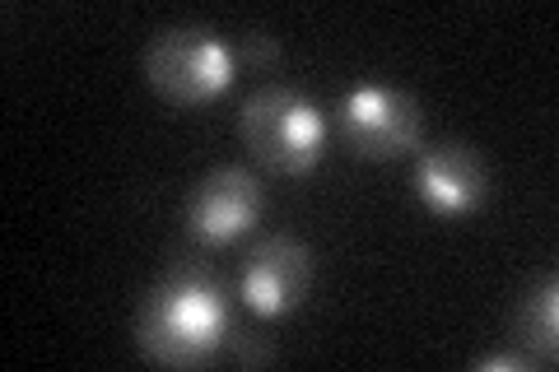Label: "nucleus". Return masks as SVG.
Listing matches in <instances>:
<instances>
[{
    "label": "nucleus",
    "mask_w": 559,
    "mask_h": 372,
    "mask_svg": "<svg viewBox=\"0 0 559 372\" xmlns=\"http://www.w3.org/2000/svg\"><path fill=\"white\" fill-rule=\"evenodd\" d=\"M513 326H518V345L532 353L536 368H555V349H559V279H555V271L536 275L527 285Z\"/></svg>",
    "instance_id": "6e6552de"
},
{
    "label": "nucleus",
    "mask_w": 559,
    "mask_h": 372,
    "mask_svg": "<svg viewBox=\"0 0 559 372\" xmlns=\"http://www.w3.org/2000/svg\"><path fill=\"white\" fill-rule=\"evenodd\" d=\"M280 38H271V33H242V43H238V61L242 65H252V70H275L280 65Z\"/></svg>",
    "instance_id": "1a4fd4ad"
},
{
    "label": "nucleus",
    "mask_w": 559,
    "mask_h": 372,
    "mask_svg": "<svg viewBox=\"0 0 559 372\" xmlns=\"http://www.w3.org/2000/svg\"><path fill=\"white\" fill-rule=\"evenodd\" d=\"M261 209H266V191L248 168H215L205 172L187 196V228L201 247H229L242 233H252Z\"/></svg>",
    "instance_id": "39448f33"
},
{
    "label": "nucleus",
    "mask_w": 559,
    "mask_h": 372,
    "mask_svg": "<svg viewBox=\"0 0 559 372\" xmlns=\"http://www.w3.org/2000/svg\"><path fill=\"white\" fill-rule=\"evenodd\" d=\"M219 359H234V363H242V368H257V363H271V349L261 345L257 335H238V331H234Z\"/></svg>",
    "instance_id": "9d476101"
},
{
    "label": "nucleus",
    "mask_w": 559,
    "mask_h": 372,
    "mask_svg": "<svg viewBox=\"0 0 559 372\" xmlns=\"http://www.w3.org/2000/svg\"><path fill=\"white\" fill-rule=\"evenodd\" d=\"M238 75V47L205 24L159 28L145 47V80L168 108H205Z\"/></svg>",
    "instance_id": "7ed1b4c3"
},
{
    "label": "nucleus",
    "mask_w": 559,
    "mask_h": 372,
    "mask_svg": "<svg viewBox=\"0 0 559 372\" xmlns=\"http://www.w3.org/2000/svg\"><path fill=\"white\" fill-rule=\"evenodd\" d=\"M312 289V252L285 233L261 238L238 271V298L257 316H289Z\"/></svg>",
    "instance_id": "423d86ee"
},
{
    "label": "nucleus",
    "mask_w": 559,
    "mask_h": 372,
    "mask_svg": "<svg viewBox=\"0 0 559 372\" xmlns=\"http://www.w3.org/2000/svg\"><path fill=\"white\" fill-rule=\"evenodd\" d=\"M536 368V359L527 349H499V353H485V359L476 363V372H532Z\"/></svg>",
    "instance_id": "9b49d317"
},
{
    "label": "nucleus",
    "mask_w": 559,
    "mask_h": 372,
    "mask_svg": "<svg viewBox=\"0 0 559 372\" xmlns=\"http://www.w3.org/2000/svg\"><path fill=\"white\" fill-rule=\"evenodd\" d=\"M238 135L266 172L304 177L326 154V117L308 94L289 84H261L238 112Z\"/></svg>",
    "instance_id": "f03ea898"
},
{
    "label": "nucleus",
    "mask_w": 559,
    "mask_h": 372,
    "mask_svg": "<svg viewBox=\"0 0 559 372\" xmlns=\"http://www.w3.org/2000/svg\"><path fill=\"white\" fill-rule=\"evenodd\" d=\"M341 140L369 164H392L419 145V103L392 84H355L341 98Z\"/></svg>",
    "instance_id": "20e7f679"
},
{
    "label": "nucleus",
    "mask_w": 559,
    "mask_h": 372,
    "mask_svg": "<svg viewBox=\"0 0 559 372\" xmlns=\"http://www.w3.org/2000/svg\"><path fill=\"white\" fill-rule=\"evenodd\" d=\"M489 196V168L476 145L443 140L415 158V201L439 219L476 215Z\"/></svg>",
    "instance_id": "0eeeda50"
},
{
    "label": "nucleus",
    "mask_w": 559,
    "mask_h": 372,
    "mask_svg": "<svg viewBox=\"0 0 559 372\" xmlns=\"http://www.w3.org/2000/svg\"><path fill=\"white\" fill-rule=\"evenodd\" d=\"M234 335L229 298L219 279L197 261H178L150 289L135 316V349L159 368H201L215 363Z\"/></svg>",
    "instance_id": "f257e3e1"
}]
</instances>
